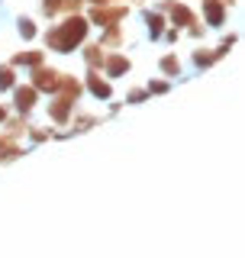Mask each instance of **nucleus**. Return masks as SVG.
Masks as SVG:
<instances>
[{
    "label": "nucleus",
    "instance_id": "1",
    "mask_svg": "<svg viewBox=\"0 0 245 258\" xmlns=\"http://www.w3.org/2000/svg\"><path fill=\"white\" fill-rule=\"evenodd\" d=\"M87 29H91V20L81 16V13H71L68 20H62L52 29H45V45L58 55H68L87 39Z\"/></svg>",
    "mask_w": 245,
    "mask_h": 258
},
{
    "label": "nucleus",
    "instance_id": "2",
    "mask_svg": "<svg viewBox=\"0 0 245 258\" xmlns=\"http://www.w3.org/2000/svg\"><path fill=\"white\" fill-rule=\"evenodd\" d=\"M78 97H81V84L75 78L65 75L62 87L52 94V103H48V119H52L55 126H65L71 119V113H75V100H78Z\"/></svg>",
    "mask_w": 245,
    "mask_h": 258
},
{
    "label": "nucleus",
    "instance_id": "3",
    "mask_svg": "<svg viewBox=\"0 0 245 258\" xmlns=\"http://www.w3.org/2000/svg\"><path fill=\"white\" fill-rule=\"evenodd\" d=\"M32 75H29V84L36 87L39 94H55L62 87V81H65V75L62 71H55V68H48V64L42 61V64H36V68H29Z\"/></svg>",
    "mask_w": 245,
    "mask_h": 258
},
{
    "label": "nucleus",
    "instance_id": "4",
    "mask_svg": "<svg viewBox=\"0 0 245 258\" xmlns=\"http://www.w3.org/2000/svg\"><path fill=\"white\" fill-rule=\"evenodd\" d=\"M158 10L165 13V16H171V23H174L177 29H191L194 23H197V16L191 13V7L181 4V0H161Z\"/></svg>",
    "mask_w": 245,
    "mask_h": 258
},
{
    "label": "nucleus",
    "instance_id": "5",
    "mask_svg": "<svg viewBox=\"0 0 245 258\" xmlns=\"http://www.w3.org/2000/svg\"><path fill=\"white\" fill-rule=\"evenodd\" d=\"M200 10H203L207 29H223L226 26V10H229V7H226L223 0H200Z\"/></svg>",
    "mask_w": 245,
    "mask_h": 258
},
{
    "label": "nucleus",
    "instance_id": "6",
    "mask_svg": "<svg viewBox=\"0 0 245 258\" xmlns=\"http://www.w3.org/2000/svg\"><path fill=\"white\" fill-rule=\"evenodd\" d=\"M13 107H16V113L20 116H26V113H32V107L39 103V91L32 84H20V87H13Z\"/></svg>",
    "mask_w": 245,
    "mask_h": 258
},
{
    "label": "nucleus",
    "instance_id": "7",
    "mask_svg": "<svg viewBox=\"0 0 245 258\" xmlns=\"http://www.w3.org/2000/svg\"><path fill=\"white\" fill-rule=\"evenodd\" d=\"M103 75H107L110 81H116V78H122V75H129V68H133V61L126 58V55H119L116 48H113L110 55H103Z\"/></svg>",
    "mask_w": 245,
    "mask_h": 258
},
{
    "label": "nucleus",
    "instance_id": "8",
    "mask_svg": "<svg viewBox=\"0 0 245 258\" xmlns=\"http://www.w3.org/2000/svg\"><path fill=\"white\" fill-rule=\"evenodd\" d=\"M126 16V7H113V4H107V7H94L91 13H87V20L91 23H97V26H110V23H116V20H122Z\"/></svg>",
    "mask_w": 245,
    "mask_h": 258
},
{
    "label": "nucleus",
    "instance_id": "9",
    "mask_svg": "<svg viewBox=\"0 0 245 258\" xmlns=\"http://www.w3.org/2000/svg\"><path fill=\"white\" fill-rule=\"evenodd\" d=\"M84 84H87V91H91L94 100H110V97H113V81L100 78V75H97V68L87 71V81H84Z\"/></svg>",
    "mask_w": 245,
    "mask_h": 258
},
{
    "label": "nucleus",
    "instance_id": "10",
    "mask_svg": "<svg viewBox=\"0 0 245 258\" xmlns=\"http://www.w3.org/2000/svg\"><path fill=\"white\" fill-rule=\"evenodd\" d=\"M139 16H142L145 26H149V39H152V42H158L161 32H165V26H168L165 13H161V10H139Z\"/></svg>",
    "mask_w": 245,
    "mask_h": 258
},
{
    "label": "nucleus",
    "instance_id": "11",
    "mask_svg": "<svg viewBox=\"0 0 245 258\" xmlns=\"http://www.w3.org/2000/svg\"><path fill=\"white\" fill-rule=\"evenodd\" d=\"M219 58H223L219 48H197V52H191V68L203 71V68H210V64H216Z\"/></svg>",
    "mask_w": 245,
    "mask_h": 258
},
{
    "label": "nucleus",
    "instance_id": "12",
    "mask_svg": "<svg viewBox=\"0 0 245 258\" xmlns=\"http://www.w3.org/2000/svg\"><path fill=\"white\" fill-rule=\"evenodd\" d=\"M42 61H45V55L39 52V48H29V52H16L13 58H10L13 68H36V64H42Z\"/></svg>",
    "mask_w": 245,
    "mask_h": 258
},
{
    "label": "nucleus",
    "instance_id": "13",
    "mask_svg": "<svg viewBox=\"0 0 245 258\" xmlns=\"http://www.w3.org/2000/svg\"><path fill=\"white\" fill-rule=\"evenodd\" d=\"M16 32H20V39L23 42H36V36H39V23L32 20V16H16Z\"/></svg>",
    "mask_w": 245,
    "mask_h": 258
},
{
    "label": "nucleus",
    "instance_id": "14",
    "mask_svg": "<svg viewBox=\"0 0 245 258\" xmlns=\"http://www.w3.org/2000/svg\"><path fill=\"white\" fill-rule=\"evenodd\" d=\"M78 0H42V13L52 20V16H58L62 10H75Z\"/></svg>",
    "mask_w": 245,
    "mask_h": 258
},
{
    "label": "nucleus",
    "instance_id": "15",
    "mask_svg": "<svg viewBox=\"0 0 245 258\" xmlns=\"http://www.w3.org/2000/svg\"><path fill=\"white\" fill-rule=\"evenodd\" d=\"M158 68H161V75H165V78H184L177 55H161V58H158Z\"/></svg>",
    "mask_w": 245,
    "mask_h": 258
},
{
    "label": "nucleus",
    "instance_id": "16",
    "mask_svg": "<svg viewBox=\"0 0 245 258\" xmlns=\"http://www.w3.org/2000/svg\"><path fill=\"white\" fill-rule=\"evenodd\" d=\"M16 87V68L13 64H0V94H10Z\"/></svg>",
    "mask_w": 245,
    "mask_h": 258
},
{
    "label": "nucleus",
    "instance_id": "17",
    "mask_svg": "<svg viewBox=\"0 0 245 258\" xmlns=\"http://www.w3.org/2000/svg\"><path fill=\"white\" fill-rule=\"evenodd\" d=\"M103 29H107V32H103V39H100V45L103 48H119L122 45V32H119V26H113V23H110V26H103Z\"/></svg>",
    "mask_w": 245,
    "mask_h": 258
},
{
    "label": "nucleus",
    "instance_id": "18",
    "mask_svg": "<svg viewBox=\"0 0 245 258\" xmlns=\"http://www.w3.org/2000/svg\"><path fill=\"white\" fill-rule=\"evenodd\" d=\"M103 55H107V52H103V45H87V48H84L87 68H100V64H103Z\"/></svg>",
    "mask_w": 245,
    "mask_h": 258
},
{
    "label": "nucleus",
    "instance_id": "19",
    "mask_svg": "<svg viewBox=\"0 0 245 258\" xmlns=\"http://www.w3.org/2000/svg\"><path fill=\"white\" fill-rule=\"evenodd\" d=\"M149 91H145V87H129V94H126V107H139V103H145L149 100Z\"/></svg>",
    "mask_w": 245,
    "mask_h": 258
},
{
    "label": "nucleus",
    "instance_id": "20",
    "mask_svg": "<svg viewBox=\"0 0 245 258\" xmlns=\"http://www.w3.org/2000/svg\"><path fill=\"white\" fill-rule=\"evenodd\" d=\"M94 126H97V116H87V113H84V116H78V119H75L71 133H75V136H81L84 129H94Z\"/></svg>",
    "mask_w": 245,
    "mask_h": 258
},
{
    "label": "nucleus",
    "instance_id": "21",
    "mask_svg": "<svg viewBox=\"0 0 245 258\" xmlns=\"http://www.w3.org/2000/svg\"><path fill=\"white\" fill-rule=\"evenodd\" d=\"M149 94H168L171 91V81H161V78H152L149 81V87H145Z\"/></svg>",
    "mask_w": 245,
    "mask_h": 258
},
{
    "label": "nucleus",
    "instance_id": "22",
    "mask_svg": "<svg viewBox=\"0 0 245 258\" xmlns=\"http://www.w3.org/2000/svg\"><path fill=\"white\" fill-rule=\"evenodd\" d=\"M48 136H52V133H45V129H29V142H32V145H39V142H45V139H48Z\"/></svg>",
    "mask_w": 245,
    "mask_h": 258
},
{
    "label": "nucleus",
    "instance_id": "23",
    "mask_svg": "<svg viewBox=\"0 0 245 258\" xmlns=\"http://www.w3.org/2000/svg\"><path fill=\"white\" fill-rule=\"evenodd\" d=\"M177 36H181V32H177V26H174V29H168V32H165V42H168V45H174V42H177Z\"/></svg>",
    "mask_w": 245,
    "mask_h": 258
},
{
    "label": "nucleus",
    "instance_id": "24",
    "mask_svg": "<svg viewBox=\"0 0 245 258\" xmlns=\"http://www.w3.org/2000/svg\"><path fill=\"white\" fill-rule=\"evenodd\" d=\"M0 123H7V107H0Z\"/></svg>",
    "mask_w": 245,
    "mask_h": 258
},
{
    "label": "nucleus",
    "instance_id": "25",
    "mask_svg": "<svg viewBox=\"0 0 245 258\" xmlns=\"http://www.w3.org/2000/svg\"><path fill=\"white\" fill-rule=\"evenodd\" d=\"M0 7H4V0H0Z\"/></svg>",
    "mask_w": 245,
    "mask_h": 258
}]
</instances>
